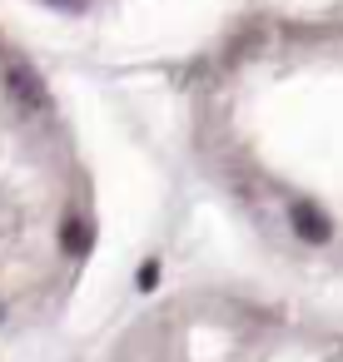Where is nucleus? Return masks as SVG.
<instances>
[{
  "instance_id": "f257e3e1",
  "label": "nucleus",
  "mask_w": 343,
  "mask_h": 362,
  "mask_svg": "<svg viewBox=\"0 0 343 362\" xmlns=\"http://www.w3.org/2000/svg\"><path fill=\"white\" fill-rule=\"evenodd\" d=\"M288 223H293V233H298L303 243H313V248H323V243L333 238V218H328L318 204H308V199H298V204L288 209Z\"/></svg>"
},
{
  "instance_id": "20e7f679",
  "label": "nucleus",
  "mask_w": 343,
  "mask_h": 362,
  "mask_svg": "<svg viewBox=\"0 0 343 362\" xmlns=\"http://www.w3.org/2000/svg\"><path fill=\"white\" fill-rule=\"evenodd\" d=\"M135 283H140V288H145V293H150V288H154V283H159V263H154V258H150V263H145V268H140V278H135Z\"/></svg>"
},
{
  "instance_id": "7ed1b4c3",
  "label": "nucleus",
  "mask_w": 343,
  "mask_h": 362,
  "mask_svg": "<svg viewBox=\"0 0 343 362\" xmlns=\"http://www.w3.org/2000/svg\"><path fill=\"white\" fill-rule=\"evenodd\" d=\"M90 243H95V233H90V223H85V218H65V223H60V248H65V253L85 258V253H90Z\"/></svg>"
},
{
  "instance_id": "f03ea898",
  "label": "nucleus",
  "mask_w": 343,
  "mask_h": 362,
  "mask_svg": "<svg viewBox=\"0 0 343 362\" xmlns=\"http://www.w3.org/2000/svg\"><path fill=\"white\" fill-rule=\"evenodd\" d=\"M6 85H11V95L26 100L30 110H50V95H45V85H40V75H35L30 65H11V70H6Z\"/></svg>"
}]
</instances>
